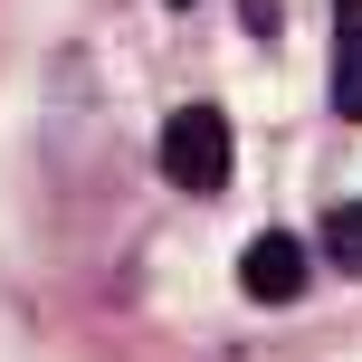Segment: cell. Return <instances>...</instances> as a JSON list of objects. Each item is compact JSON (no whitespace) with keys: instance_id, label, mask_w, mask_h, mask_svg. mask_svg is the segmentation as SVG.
Here are the masks:
<instances>
[{"instance_id":"obj_1","label":"cell","mask_w":362,"mask_h":362,"mask_svg":"<svg viewBox=\"0 0 362 362\" xmlns=\"http://www.w3.org/2000/svg\"><path fill=\"white\" fill-rule=\"evenodd\" d=\"M229 163H238V144H229V115L219 105H181L163 124V172L181 191H229Z\"/></svg>"},{"instance_id":"obj_2","label":"cell","mask_w":362,"mask_h":362,"mask_svg":"<svg viewBox=\"0 0 362 362\" xmlns=\"http://www.w3.org/2000/svg\"><path fill=\"white\" fill-rule=\"evenodd\" d=\"M238 276H248V296H257V305H296V296H305V238H286V229L248 238Z\"/></svg>"},{"instance_id":"obj_3","label":"cell","mask_w":362,"mask_h":362,"mask_svg":"<svg viewBox=\"0 0 362 362\" xmlns=\"http://www.w3.org/2000/svg\"><path fill=\"white\" fill-rule=\"evenodd\" d=\"M334 115H362V0H334Z\"/></svg>"},{"instance_id":"obj_4","label":"cell","mask_w":362,"mask_h":362,"mask_svg":"<svg viewBox=\"0 0 362 362\" xmlns=\"http://www.w3.org/2000/svg\"><path fill=\"white\" fill-rule=\"evenodd\" d=\"M325 257L334 267H362V200H344V210L325 219Z\"/></svg>"},{"instance_id":"obj_5","label":"cell","mask_w":362,"mask_h":362,"mask_svg":"<svg viewBox=\"0 0 362 362\" xmlns=\"http://www.w3.org/2000/svg\"><path fill=\"white\" fill-rule=\"evenodd\" d=\"M172 10H191V0H172Z\"/></svg>"}]
</instances>
